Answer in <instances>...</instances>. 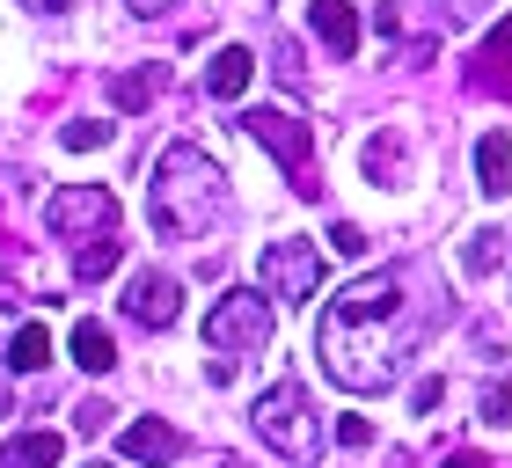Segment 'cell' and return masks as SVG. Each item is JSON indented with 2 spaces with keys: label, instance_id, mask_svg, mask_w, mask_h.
Wrapping results in <instances>:
<instances>
[{
  "label": "cell",
  "instance_id": "26",
  "mask_svg": "<svg viewBox=\"0 0 512 468\" xmlns=\"http://www.w3.org/2000/svg\"><path fill=\"white\" fill-rule=\"evenodd\" d=\"M125 8H132L139 22H147V15H169V8H176V0H125Z\"/></svg>",
  "mask_w": 512,
  "mask_h": 468
},
{
  "label": "cell",
  "instance_id": "28",
  "mask_svg": "<svg viewBox=\"0 0 512 468\" xmlns=\"http://www.w3.org/2000/svg\"><path fill=\"white\" fill-rule=\"evenodd\" d=\"M0 417H8V381H0Z\"/></svg>",
  "mask_w": 512,
  "mask_h": 468
},
{
  "label": "cell",
  "instance_id": "22",
  "mask_svg": "<svg viewBox=\"0 0 512 468\" xmlns=\"http://www.w3.org/2000/svg\"><path fill=\"white\" fill-rule=\"evenodd\" d=\"M491 242H498V234H491V227H476V234H469V256H461V264H469V271H491V256H498Z\"/></svg>",
  "mask_w": 512,
  "mask_h": 468
},
{
  "label": "cell",
  "instance_id": "30",
  "mask_svg": "<svg viewBox=\"0 0 512 468\" xmlns=\"http://www.w3.org/2000/svg\"><path fill=\"white\" fill-rule=\"evenodd\" d=\"M88 468H103V461H88Z\"/></svg>",
  "mask_w": 512,
  "mask_h": 468
},
{
  "label": "cell",
  "instance_id": "7",
  "mask_svg": "<svg viewBox=\"0 0 512 468\" xmlns=\"http://www.w3.org/2000/svg\"><path fill=\"white\" fill-rule=\"evenodd\" d=\"M44 227L66 234V242H88V234H110L118 227V198L103 183H66V191L44 205Z\"/></svg>",
  "mask_w": 512,
  "mask_h": 468
},
{
  "label": "cell",
  "instance_id": "16",
  "mask_svg": "<svg viewBox=\"0 0 512 468\" xmlns=\"http://www.w3.org/2000/svg\"><path fill=\"white\" fill-rule=\"evenodd\" d=\"M154 96H161V66H132V74L110 81V103L118 110H147Z\"/></svg>",
  "mask_w": 512,
  "mask_h": 468
},
{
  "label": "cell",
  "instance_id": "19",
  "mask_svg": "<svg viewBox=\"0 0 512 468\" xmlns=\"http://www.w3.org/2000/svg\"><path fill=\"white\" fill-rule=\"evenodd\" d=\"M476 66H491V74L505 66V88H512V15L498 22V37H491V44H483V52H476Z\"/></svg>",
  "mask_w": 512,
  "mask_h": 468
},
{
  "label": "cell",
  "instance_id": "21",
  "mask_svg": "<svg viewBox=\"0 0 512 468\" xmlns=\"http://www.w3.org/2000/svg\"><path fill=\"white\" fill-rule=\"evenodd\" d=\"M483 425H512V381L483 388Z\"/></svg>",
  "mask_w": 512,
  "mask_h": 468
},
{
  "label": "cell",
  "instance_id": "4",
  "mask_svg": "<svg viewBox=\"0 0 512 468\" xmlns=\"http://www.w3.org/2000/svg\"><path fill=\"white\" fill-rule=\"evenodd\" d=\"M242 132H249L256 147H264L278 169L293 176V191H300V198H315V191H322L315 169H308V161H315V132L300 125V117H286V110H242Z\"/></svg>",
  "mask_w": 512,
  "mask_h": 468
},
{
  "label": "cell",
  "instance_id": "18",
  "mask_svg": "<svg viewBox=\"0 0 512 468\" xmlns=\"http://www.w3.org/2000/svg\"><path fill=\"white\" fill-rule=\"evenodd\" d=\"M59 139H66L74 154H96V147H110V125H103V117H74V125H66Z\"/></svg>",
  "mask_w": 512,
  "mask_h": 468
},
{
  "label": "cell",
  "instance_id": "5",
  "mask_svg": "<svg viewBox=\"0 0 512 468\" xmlns=\"http://www.w3.org/2000/svg\"><path fill=\"white\" fill-rule=\"evenodd\" d=\"M205 344L213 351H264L271 344V300L256 286H235L205 308Z\"/></svg>",
  "mask_w": 512,
  "mask_h": 468
},
{
  "label": "cell",
  "instance_id": "27",
  "mask_svg": "<svg viewBox=\"0 0 512 468\" xmlns=\"http://www.w3.org/2000/svg\"><path fill=\"white\" fill-rule=\"evenodd\" d=\"M447 468H491L483 454H447Z\"/></svg>",
  "mask_w": 512,
  "mask_h": 468
},
{
  "label": "cell",
  "instance_id": "3",
  "mask_svg": "<svg viewBox=\"0 0 512 468\" xmlns=\"http://www.w3.org/2000/svg\"><path fill=\"white\" fill-rule=\"evenodd\" d=\"M249 425H256V439H264L271 454H286V461H315L322 454V417H315V403H308L300 381H271L249 403Z\"/></svg>",
  "mask_w": 512,
  "mask_h": 468
},
{
  "label": "cell",
  "instance_id": "17",
  "mask_svg": "<svg viewBox=\"0 0 512 468\" xmlns=\"http://www.w3.org/2000/svg\"><path fill=\"white\" fill-rule=\"evenodd\" d=\"M118 256H125V242L96 234V242H88V249L74 256V278H88V286H96V278H110V271H118Z\"/></svg>",
  "mask_w": 512,
  "mask_h": 468
},
{
  "label": "cell",
  "instance_id": "6",
  "mask_svg": "<svg viewBox=\"0 0 512 468\" xmlns=\"http://www.w3.org/2000/svg\"><path fill=\"white\" fill-rule=\"evenodd\" d=\"M315 286H322L315 242H264V256H256V293L264 300H315Z\"/></svg>",
  "mask_w": 512,
  "mask_h": 468
},
{
  "label": "cell",
  "instance_id": "2",
  "mask_svg": "<svg viewBox=\"0 0 512 468\" xmlns=\"http://www.w3.org/2000/svg\"><path fill=\"white\" fill-rule=\"evenodd\" d=\"M147 220H154V234H169V242H198V234H213L227 220V176L213 169V154L191 147V139L161 147L154 183H147Z\"/></svg>",
  "mask_w": 512,
  "mask_h": 468
},
{
  "label": "cell",
  "instance_id": "20",
  "mask_svg": "<svg viewBox=\"0 0 512 468\" xmlns=\"http://www.w3.org/2000/svg\"><path fill=\"white\" fill-rule=\"evenodd\" d=\"M337 447L366 454V447H374V417H337Z\"/></svg>",
  "mask_w": 512,
  "mask_h": 468
},
{
  "label": "cell",
  "instance_id": "23",
  "mask_svg": "<svg viewBox=\"0 0 512 468\" xmlns=\"http://www.w3.org/2000/svg\"><path fill=\"white\" fill-rule=\"evenodd\" d=\"M491 8H498V0H439V15H447V22H483Z\"/></svg>",
  "mask_w": 512,
  "mask_h": 468
},
{
  "label": "cell",
  "instance_id": "15",
  "mask_svg": "<svg viewBox=\"0 0 512 468\" xmlns=\"http://www.w3.org/2000/svg\"><path fill=\"white\" fill-rule=\"evenodd\" d=\"M8 366H15V373L52 366V330H44V322H22V330H15V344H8Z\"/></svg>",
  "mask_w": 512,
  "mask_h": 468
},
{
  "label": "cell",
  "instance_id": "24",
  "mask_svg": "<svg viewBox=\"0 0 512 468\" xmlns=\"http://www.w3.org/2000/svg\"><path fill=\"white\" fill-rule=\"evenodd\" d=\"M330 249H337V256H366V234H359L352 220H337V227H330Z\"/></svg>",
  "mask_w": 512,
  "mask_h": 468
},
{
  "label": "cell",
  "instance_id": "10",
  "mask_svg": "<svg viewBox=\"0 0 512 468\" xmlns=\"http://www.w3.org/2000/svg\"><path fill=\"white\" fill-rule=\"evenodd\" d=\"M249 81H256V52H249V44H220L213 66H205V96L235 103V96H249Z\"/></svg>",
  "mask_w": 512,
  "mask_h": 468
},
{
  "label": "cell",
  "instance_id": "11",
  "mask_svg": "<svg viewBox=\"0 0 512 468\" xmlns=\"http://www.w3.org/2000/svg\"><path fill=\"white\" fill-rule=\"evenodd\" d=\"M308 30L330 44L337 59L359 52V15H352V0H308Z\"/></svg>",
  "mask_w": 512,
  "mask_h": 468
},
{
  "label": "cell",
  "instance_id": "14",
  "mask_svg": "<svg viewBox=\"0 0 512 468\" xmlns=\"http://www.w3.org/2000/svg\"><path fill=\"white\" fill-rule=\"evenodd\" d=\"M66 461V439L59 432H22L8 439V468H59Z\"/></svg>",
  "mask_w": 512,
  "mask_h": 468
},
{
  "label": "cell",
  "instance_id": "13",
  "mask_svg": "<svg viewBox=\"0 0 512 468\" xmlns=\"http://www.w3.org/2000/svg\"><path fill=\"white\" fill-rule=\"evenodd\" d=\"M66 344H74V366L81 373H110V366H118V344H110L103 322H74V337H66Z\"/></svg>",
  "mask_w": 512,
  "mask_h": 468
},
{
  "label": "cell",
  "instance_id": "12",
  "mask_svg": "<svg viewBox=\"0 0 512 468\" xmlns=\"http://www.w3.org/2000/svg\"><path fill=\"white\" fill-rule=\"evenodd\" d=\"M476 191H491V198L512 191V139L505 132H483L476 139Z\"/></svg>",
  "mask_w": 512,
  "mask_h": 468
},
{
  "label": "cell",
  "instance_id": "9",
  "mask_svg": "<svg viewBox=\"0 0 512 468\" xmlns=\"http://www.w3.org/2000/svg\"><path fill=\"white\" fill-rule=\"evenodd\" d=\"M125 461H139V468H169V461H183V432L176 425H161V417H139V425H125Z\"/></svg>",
  "mask_w": 512,
  "mask_h": 468
},
{
  "label": "cell",
  "instance_id": "1",
  "mask_svg": "<svg viewBox=\"0 0 512 468\" xmlns=\"http://www.w3.org/2000/svg\"><path fill=\"white\" fill-rule=\"evenodd\" d=\"M322 373L352 395H374L395 381L403 359V271H366L322 308Z\"/></svg>",
  "mask_w": 512,
  "mask_h": 468
},
{
  "label": "cell",
  "instance_id": "8",
  "mask_svg": "<svg viewBox=\"0 0 512 468\" xmlns=\"http://www.w3.org/2000/svg\"><path fill=\"white\" fill-rule=\"evenodd\" d=\"M125 315L139 322V330H169V322L183 315V286L169 271H139L132 286H125Z\"/></svg>",
  "mask_w": 512,
  "mask_h": 468
},
{
  "label": "cell",
  "instance_id": "29",
  "mask_svg": "<svg viewBox=\"0 0 512 468\" xmlns=\"http://www.w3.org/2000/svg\"><path fill=\"white\" fill-rule=\"evenodd\" d=\"M220 468H242V461H220Z\"/></svg>",
  "mask_w": 512,
  "mask_h": 468
},
{
  "label": "cell",
  "instance_id": "25",
  "mask_svg": "<svg viewBox=\"0 0 512 468\" xmlns=\"http://www.w3.org/2000/svg\"><path fill=\"white\" fill-rule=\"evenodd\" d=\"M439 395H447V381H417V388H410V410H417V417H432V410H439Z\"/></svg>",
  "mask_w": 512,
  "mask_h": 468
}]
</instances>
